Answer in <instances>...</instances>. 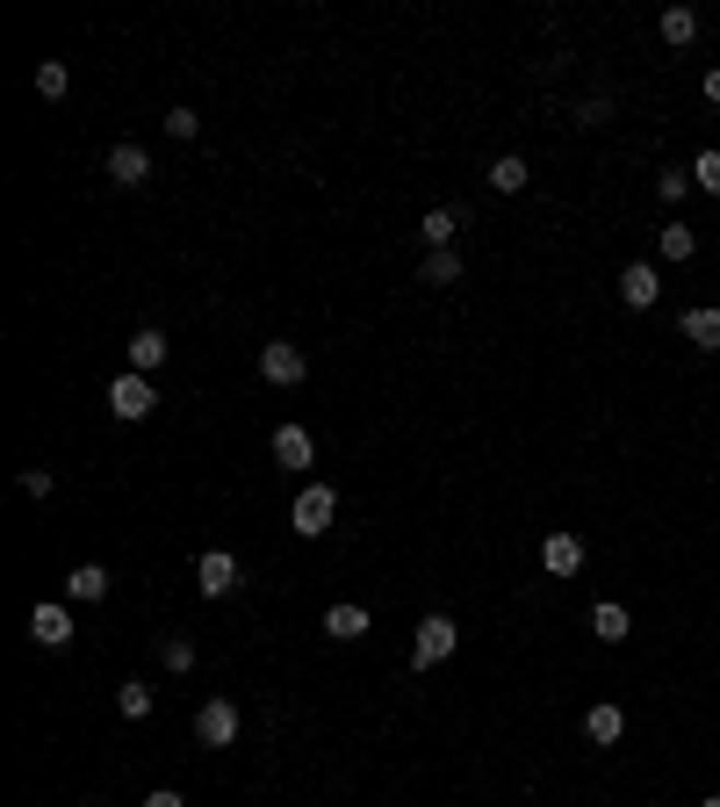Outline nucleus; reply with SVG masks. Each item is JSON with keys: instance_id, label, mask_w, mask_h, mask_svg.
Instances as JSON below:
<instances>
[{"instance_id": "obj_8", "label": "nucleus", "mask_w": 720, "mask_h": 807, "mask_svg": "<svg viewBox=\"0 0 720 807\" xmlns=\"http://www.w3.org/2000/svg\"><path fill=\"white\" fill-rule=\"evenodd\" d=\"M30 642H44V649H66L72 642V606L66 599H44L30 613Z\"/></svg>"}, {"instance_id": "obj_18", "label": "nucleus", "mask_w": 720, "mask_h": 807, "mask_svg": "<svg viewBox=\"0 0 720 807\" xmlns=\"http://www.w3.org/2000/svg\"><path fill=\"white\" fill-rule=\"evenodd\" d=\"M591 635H599V642H627V635H635V613H627V606H613V599L591 606Z\"/></svg>"}, {"instance_id": "obj_26", "label": "nucleus", "mask_w": 720, "mask_h": 807, "mask_svg": "<svg viewBox=\"0 0 720 807\" xmlns=\"http://www.w3.org/2000/svg\"><path fill=\"white\" fill-rule=\"evenodd\" d=\"M159 664H166V670H195V642L188 635H166V642H159Z\"/></svg>"}, {"instance_id": "obj_12", "label": "nucleus", "mask_w": 720, "mask_h": 807, "mask_svg": "<svg viewBox=\"0 0 720 807\" xmlns=\"http://www.w3.org/2000/svg\"><path fill=\"white\" fill-rule=\"evenodd\" d=\"M317 462V440L303 426H275V469H310Z\"/></svg>"}, {"instance_id": "obj_14", "label": "nucleus", "mask_w": 720, "mask_h": 807, "mask_svg": "<svg viewBox=\"0 0 720 807\" xmlns=\"http://www.w3.org/2000/svg\"><path fill=\"white\" fill-rule=\"evenodd\" d=\"M325 635H332V642H360V635H368V606H360V599L325 606Z\"/></svg>"}, {"instance_id": "obj_33", "label": "nucleus", "mask_w": 720, "mask_h": 807, "mask_svg": "<svg viewBox=\"0 0 720 807\" xmlns=\"http://www.w3.org/2000/svg\"><path fill=\"white\" fill-rule=\"evenodd\" d=\"M80 807H102V800H80Z\"/></svg>"}, {"instance_id": "obj_3", "label": "nucleus", "mask_w": 720, "mask_h": 807, "mask_svg": "<svg viewBox=\"0 0 720 807\" xmlns=\"http://www.w3.org/2000/svg\"><path fill=\"white\" fill-rule=\"evenodd\" d=\"M152 404H159L152 376H130V368H123V376L108 382V412H116L123 426H138V418H152Z\"/></svg>"}, {"instance_id": "obj_24", "label": "nucleus", "mask_w": 720, "mask_h": 807, "mask_svg": "<svg viewBox=\"0 0 720 807\" xmlns=\"http://www.w3.org/2000/svg\"><path fill=\"white\" fill-rule=\"evenodd\" d=\"M66 87H72L66 58H44V66H36V94H44V102H66Z\"/></svg>"}, {"instance_id": "obj_10", "label": "nucleus", "mask_w": 720, "mask_h": 807, "mask_svg": "<svg viewBox=\"0 0 720 807\" xmlns=\"http://www.w3.org/2000/svg\"><path fill=\"white\" fill-rule=\"evenodd\" d=\"M159 368H166V332L138 325L130 332V376H159Z\"/></svg>"}, {"instance_id": "obj_20", "label": "nucleus", "mask_w": 720, "mask_h": 807, "mask_svg": "<svg viewBox=\"0 0 720 807\" xmlns=\"http://www.w3.org/2000/svg\"><path fill=\"white\" fill-rule=\"evenodd\" d=\"M483 181H490V188H498V195H519V188H526V181H533V166H526V159H519V152H504V159H490V173H483Z\"/></svg>"}, {"instance_id": "obj_15", "label": "nucleus", "mask_w": 720, "mask_h": 807, "mask_svg": "<svg viewBox=\"0 0 720 807\" xmlns=\"http://www.w3.org/2000/svg\"><path fill=\"white\" fill-rule=\"evenodd\" d=\"M454 231H462V209H426V223H418V239L432 245V253H454Z\"/></svg>"}, {"instance_id": "obj_30", "label": "nucleus", "mask_w": 720, "mask_h": 807, "mask_svg": "<svg viewBox=\"0 0 720 807\" xmlns=\"http://www.w3.org/2000/svg\"><path fill=\"white\" fill-rule=\"evenodd\" d=\"M144 807H188V800H181V793H173V786H159V793H152V800H144Z\"/></svg>"}, {"instance_id": "obj_28", "label": "nucleus", "mask_w": 720, "mask_h": 807, "mask_svg": "<svg viewBox=\"0 0 720 807\" xmlns=\"http://www.w3.org/2000/svg\"><path fill=\"white\" fill-rule=\"evenodd\" d=\"M195 130H202V116H195V108H166V138H181V145H188Z\"/></svg>"}, {"instance_id": "obj_22", "label": "nucleus", "mask_w": 720, "mask_h": 807, "mask_svg": "<svg viewBox=\"0 0 720 807\" xmlns=\"http://www.w3.org/2000/svg\"><path fill=\"white\" fill-rule=\"evenodd\" d=\"M418 281H426V289H454V281H462V253H426Z\"/></svg>"}, {"instance_id": "obj_13", "label": "nucleus", "mask_w": 720, "mask_h": 807, "mask_svg": "<svg viewBox=\"0 0 720 807\" xmlns=\"http://www.w3.org/2000/svg\"><path fill=\"white\" fill-rule=\"evenodd\" d=\"M66 599H72V606H102V599H108V569H102V563L66 569Z\"/></svg>"}, {"instance_id": "obj_17", "label": "nucleus", "mask_w": 720, "mask_h": 807, "mask_svg": "<svg viewBox=\"0 0 720 807\" xmlns=\"http://www.w3.org/2000/svg\"><path fill=\"white\" fill-rule=\"evenodd\" d=\"M655 30H663L670 51H685L692 36H699V8H663V15H655Z\"/></svg>"}, {"instance_id": "obj_23", "label": "nucleus", "mask_w": 720, "mask_h": 807, "mask_svg": "<svg viewBox=\"0 0 720 807\" xmlns=\"http://www.w3.org/2000/svg\"><path fill=\"white\" fill-rule=\"evenodd\" d=\"M116 706H123V722H144V714H152V685H144V678H123Z\"/></svg>"}, {"instance_id": "obj_11", "label": "nucleus", "mask_w": 720, "mask_h": 807, "mask_svg": "<svg viewBox=\"0 0 720 807\" xmlns=\"http://www.w3.org/2000/svg\"><path fill=\"white\" fill-rule=\"evenodd\" d=\"M541 569H548V577H577V569H583V541H577V533H548V541H541Z\"/></svg>"}, {"instance_id": "obj_1", "label": "nucleus", "mask_w": 720, "mask_h": 807, "mask_svg": "<svg viewBox=\"0 0 720 807\" xmlns=\"http://www.w3.org/2000/svg\"><path fill=\"white\" fill-rule=\"evenodd\" d=\"M454 649H462V627H454L446 613H426V620L411 627V670H432V664H446Z\"/></svg>"}, {"instance_id": "obj_2", "label": "nucleus", "mask_w": 720, "mask_h": 807, "mask_svg": "<svg viewBox=\"0 0 720 807\" xmlns=\"http://www.w3.org/2000/svg\"><path fill=\"white\" fill-rule=\"evenodd\" d=\"M332 519H339V491L332 483H303V498L289 505V527L303 541H317V533H332Z\"/></svg>"}, {"instance_id": "obj_27", "label": "nucleus", "mask_w": 720, "mask_h": 807, "mask_svg": "<svg viewBox=\"0 0 720 807\" xmlns=\"http://www.w3.org/2000/svg\"><path fill=\"white\" fill-rule=\"evenodd\" d=\"M655 195H663V203H685V195H692V166H670L663 181H655Z\"/></svg>"}, {"instance_id": "obj_6", "label": "nucleus", "mask_w": 720, "mask_h": 807, "mask_svg": "<svg viewBox=\"0 0 720 807\" xmlns=\"http://www.w3.org/2000/svg\"><path fill=\"white\" fill-rule=\"evenodd\" d=\"M259 376L275 382V390H295V382L310 376V361H303V346H289V339H275V346H259Z\"/></svg>"}, {"instance_id": "obj_29", "label": "nucleus", "mask_w": 720, "mask_h": 807, "mask_svg": "<svg viewBox=\"0 0 720 807\" xmlns=\"http://www.w3.org/2000/svg\"><path fill=\"white\" fill-rule=\"evenodd\" d=\"M22 491H30V498H51L58 476H51V469H22Z\"/></svg>"}, {"instance_id": "obj_4", "label": "nucleus", "mask_w": 720, "mask_h": 807, "mask_svg": "<svg viewBox=\"0 0 720 807\" xmlns=\"http://www.w3.org/2000/svg\"><path fill=\"white\" fill-rule=\"evenodd\" d=\"M195 591H202V599H231V591H239V555L231 549L195 555Z\"/></svg>"}, {"instance_id": "obj_16", "label": "nucleus", "mask_w": 720, "mask_h": 807, "mask_svg": "<svg viewBox=\"0 0 720 807\" xmlns=\"http://www.w3.org/2000/svg\"><path fill=\"white\" fill-rule=\"evenodd\" d=\"M692 253H699V231H692V223H663V231H655V260H670V267H685Z\"/></svg>"}, {"instance_id": "obj_19", "label": "nucleus", "mask_w": 720, "mask_h": 807, "mask_svg": "<svg viewBox=\"0 0 720 807\" xmlns=\"http://www.w3.org/2000/svg\"><path fill=\"white\" fill-rule=\"evenodd\" d=\"M583 736H591V742H619V736H627V714H619L613 700H599L591 714H583Z\"/></svg>"}, {"instance_id": "obj_21", "label": "nucleus", "mask_w": 720, "mask_h": 807, "mask_svg": "<svg viewBox=\"0 0 720 807\" xmlns=\"http://www.w3.org/2000/svg\"><path fill=\"white\" fill-rule=\"evenodd\" d=\"M685 339H692V346H706V354H720V310H713V303L685 310Z\"/></svg>"}, {"instance_id": "obj_32", "label": "nucleus", "mask_w": 720, "mask_h": 807, "mask_svg": "<svg viewBox=\"0 0 720 807\" xmlns=\"http://www.w3.org/2000/svg\"><path fill=\"white\" fill-rule=\"evenodd\" d=\"M699 807H720V793H706V800H699Z\"/></svg>"}, {"instance_id": "obj_7", "label": "nucleus", "mask_w": 720, "mask_h": 807, "mask_svg": "<svg viewBox=\"0 0 720 807\" xmlns=\"http://www.w3.org/2000/svg\"><path fill=\"white\" fill-rule=\"evenodd\" d=\"M102 173H108V181H116V188H144V181H152V152H144V145H130V138H123L116 152L102 159Z\"/></svg>"}, {"instance_id": "obj_25", "label": "nucleus", "mask_w": 720, "mask_h": 807, "mask_svg": "<svg viewBox=\"0 0 720 807\" xmlns=\"http://www.w3.org/2000/svg\"><path fill=\"white\" fill-rule=\"evenodd\" d=\"M692 188H706V195H720V152L706 145L699 159H692Z\"/></svg>"}, {"instance_id": "obj_5", "label": "nucleus", "mask_w": 720, "mask_h": 807, "mask_svg": "<svg viewBox=\"0 0 720 807\" xmlns=\"http://www.w3.org/2000/svg\"><path fill=\"white\" fill-rule=\"evenodd\" d=\"M239 706L231 700H209L202 714H195V742H202V750H231V742H239Z\"/></svg>"}, {"instance_id": "obj_9", "label": "nucleus", "mask_w": 720, "mask_h": 807, "mask_svg": "<svg viewBox=\"0 0 720 807\" xmlns=\"http://www.w3.org/2000/svg\"><path fill=\"white\" fill-rule=\"evenodd\" d=\"M655 296H663V275H655L649 260L619 267V303H627V310H655Z\"/></svg>"}, {"instance_id": "obj_31", "label": "nucleus", "mask_w": 720, "mask_h": 807, "mask_svg": "<svg viewBox=\"0 0 720 807\" xmlns=\"http://www.w3.org/2000/svg\"><path fill=\"white\" fill-rule=\"evenodd\" d=\"M706 102H720V66H713V72H706Z\"/></svg>"}]
</instances>
